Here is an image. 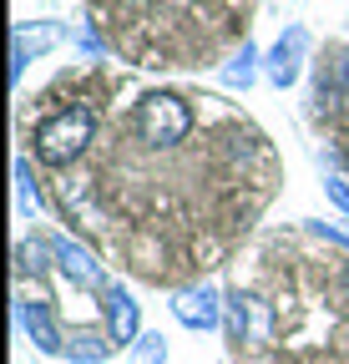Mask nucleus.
Returning <instances> with one entry per match:
<instances>
[{"mask_svg":"<svg viewBox=\"0 0 349 364\" xmlns=\"http://www.w3.org/2000/svg\"><path fill=\"white\" fill-rule=\"evenodd\" d=\"M16 182H21V208H26V213H36L41 203H36V188H31V167H26V162L16 167Z\"/></svg>","mask_w":349,"mask_h":364,"instance_id":"12","label":"nucleus"},{"mask_svg":"<svg viewBox=\"0 0 349 364\" xmlns=\"http://www.w3.org/2000/svg\"><path fill=\"white\" fill-rule=\"evenodd\" d=\"M107 354H112V344L97 339V334H76V339H66V359H76V364H102Z\"/></svg>","mask_w":349,"mask_h":364,"instance_id":"9","label":"nucleus"},{"mask_svg":"<svg viewBox=\"0 0 349 364\" xmlns=\"http://www.w3.org/2000/svg\"><path fill=\"white\" fill-rule=\"evenodd\" d=\"M329 198H334V203L349 213V188H344V182H329Z\"/></svg>","mask_w":349,"mask_h":364,"instance_id":"13","label":"nucleus"},{"mask_svg":"<svg viewBox=\"0 0 349 364\" xmlns=\"http://www.w3.org/2000/svg\"><path fill=\"white\" fill-rule=\"evenodd\" d=\"M162 359H167V339H162V334H142L132 364H162Z\"/></svg>","mask_w":349,"mask_h":364,"instance_id":"11","label":"nucleus"},{"mask_svg":"<svg viewBox=\"0 0 349 364\" xmlns=\"http://www.w3.org/2000/svg\"><path fill=\"white\" fill-rule=\"evenodd\" d=\"M107 329H112V344H132L137 339V304H132V294L107 289Z\"/></svg>","mask_w":349,"mask_h":364,"instance_id":"6","label":"nucleus"},{"mask_svg":"<svg viewBox=\"0 0 349 364\" xmlns=\"http://www.w3.org/2000/svg\"><path fill=\"white\" fill-rule=\"evenodd\" d=\"M193 132V112L183 97H167V91H152V97L137 102V136L152 147H172Z\"/></svg>","mask_w":349,"mask_h":364,"instance_id":"2","label":"nucleus"},{"mask_svg":"<svg viewBox=\"0 0 349 364\" xmlns=\"http://www.w3.org/2000/svg\"><path fill=\"white\" fill-rule=\"evenodd\" d=\"M223 81H228V86H243V91L253 86V46H248V41H243V56L223 71Z\"/></svg>","mask_w":349,"mask_h":364,"instance_id":"10","label":"nucleus"},{"mask_svg":"<svg viewBox=\"0 0 349 364\" xmlns=\"http://www.w3.org/2000/svg\"><path fill=\"white\" fill-rule=\"evenodd\" d=\"M16 314H21V324H26V334L36 339V349H41V354H66V339L56 334V324H51V309H46V304H31V299H21V304H16Z\"/></svg>","mask_w":349,"mask_h":364,"instance_id":"3","label":"nucleus"},{"mask_svg":"<svg viewBox=\"0 0 349 364\" xmlns=\"http://www.w3.org/2000/svg\"><path fill=\"white\" fill-rule=\"evenodd\" d=\"M304 46H309V36H304L299 26L274 46V56H269V76H274L279 86H289V81L299 76V56H304Z\"/></svg>","mask_w":349,"mask_h":364,"instance_id":"7","label":"nucleus"},{"mask_svg":"<svg viewBox=\"0 0 349 364\" xmlns=\"http://www.w3.org/2000/svg\"><path fill=\"white\" fill-rule=\"evenodd\" d=\"M92 132H97V112L92 107H66L56 112L51 122H41L36 127V157L46 162V167H66L86 152V142H92Z\"/></svg>","mask_w":349,"mask_h":364,"instance_id":"1","label":"nucleus"},{"mask_svg":"<svg viewBox=\"0 0 349 364\" xmlns=\"http://www.w3.org/2000/svg\"><path fill=\"white\" fill-rule=\"evenodd\" d=\"M51 253L61 258V268L71 273V279H76L81 289H92V294H97V289H107V279H102V263H97L92 253H86V248H76L71 238H56V243H51Z\"/></svg>","mask_w":349,"mask_h":364,"instance_id":"4","label":"nucleus"},{"mask_svg":"<svg viewBox=\"0 0 349 364\" xmlns=\"http://www.w3.org/2000/svg\"><path fill=\"white\" fill-rule=\"evenodd\" d=\"M56 41V26H41V31H16V61H11V76H21V66L31 61V51H46V46Z\"/></svg>","mask_w":349,"mask_h":364,"instance_id":"8","label":"nucleus"},{"mask_svg":"<svg viewBox=\"0 0 349 364\" xmlns=\"http://www.w3.org/2000/svg\"><path fill=\"white\" fill-rule=\"evenodd\" d=\"M172 314H178V324H188V329H213L218 324V294L213 289H183L172 299Z\"/></svg>","mask_w":349,"mask_h":364,"instance_id":"5","label":"nucleus"}]
</instances>
